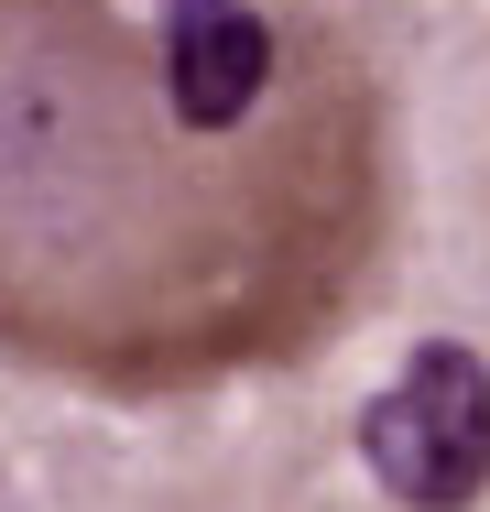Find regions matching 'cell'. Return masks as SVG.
Here are the masks:
<instances>
[{
  "label": "cell",
  "instance_id": "1",
  "mask_svg": "<svg viewBox=\"0 0 490 512\" xmlns=\"http://www.w3.org/2000/svg\"><path fill=\"white\" fill-rule=\"evenodd\" d=\"M392 218L371 66L262 0H0V360L196 393L305 360Z\"/></svg>",
  "mask_w": 490,
  "mask_h": 512
},
{
  "label": "cell",
  "instance_id": "2",
  "mask_svg": "<svg viewBox=\"0 0 490 512\" xmlns=\"http://www.w3.org/2000/svg\"><path fill=\"white\" fill-rule=\"evenodd\" d=\"M360 469H371L403 512L490 502V360L469 338L403 349V371L360 404Z\"/></svg>",
  "mask_w": 490,
  "mask_h": 512
}]
</instances>
